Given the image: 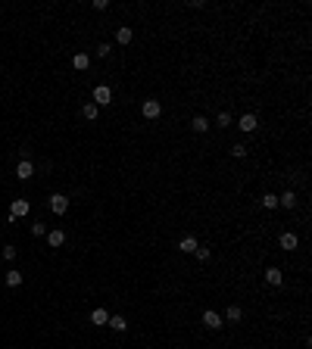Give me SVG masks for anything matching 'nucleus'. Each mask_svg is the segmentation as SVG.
<instances>
[{"mask_svg":"<svg viewBox=\"0 0 312 349\" xmlns=\"http://www.w3.org/2000/svg\"><path fill=\"white\" fill-rule=\"evenodd\" d=\"M262 284L265 287H284V271L278 265H265L262 268Z\"/></svg>","mask_w":312,"mask_h":349,"instance_id":"39448f33","label":"nucleus"},{"mask_svg":"<svg viewBox=\"0 0 312 349\" xmlns=\"http://www.w3.org/2000/svg\"><path fill=\"white\" fill-rule=\"evenodd\" d=\"M106 327L113 330V334H125V330H128V318H125V315H109Z\"/></svg>","mask_w":312,"mask_h":349,"instance_id":"a211bd4d","label":"nucleus"},{"mask_svg":"<svg viewBox=\"0 0 312 349\" xmlns=\"http://www.w3.org/2000/svg\"><path fill=\"white\" fill-rule=\"evenodd\" d=\"M200 321H203V327H206V330H222V327H225V318L218 315L215 309H209V306H206L203 312H200Z\"/></svg>","mask_w":312,"mask_h":349,"instance_id":"7ed1b4c3","label":"nucleus"},{"mask_svg":"<svg viewBox=\"0 0 312 349\" xmlns=\"http://www.w3.org/2000/svg\"><path fill=\"white\" fill-rule=\"evenodd\" d=\"M250 150H253V146H250L247 140H234V143H228V156H231L234 162H244V159L250 156Z\"/></svg>","mask_w":312,"mask_h":349,"instance_id":"1a4fd4ad","label":"nucleus"},{"mask_svg":"<svg viewBox=\"0 0 312 349\" xmlns=\"http://www.w3.org/2000/svg\"><path fill=\"white\" fill-rule=\"evenodd\" d=\"M47 206H50L53 215H66V212H69V196H66V193H50Z\"/></svg>","mask_w":312,"mask_h":349,"instance_id":"9d476101","label":"nucleus"},{"mask_svg":"<svg viewBox=\"0 0 312 349\" xmlns=\"http://www.w3.org/2000/svg\"><path fill=\"white\" fill-rule=\"evenodd\" d=\"M81 119H87V122H97V119H100V106H94V103L87 100V103L81 106Z\"/></svg>","mask_w":312,"mask_h":349,"instance_id":"5701e85b","label":"nucleus"},{"mask_svg":"<svg viewBox=\"0 0 312 349\" xmlns=\"http://www.w3.org/2000/svg\"><path fill=\"white\" fill-rule=\"evenodd\" d=\"M28 231H31V237H44V234H47V225H44V222H34Z\"/></svg>","mask_w":312,"mask_h":349,"instance_id":"a878e982","label":"nucleus"},{"mask_svg":"<svg viewBox=\"0 0 312 349\" xmlns=\"http://www.w3.org/2000/svg\"><path fill=\"white\" fill-rule=\"evenodd\" d=\"M109 10V0H94V13H106Z\"/></svg>","mask_w":312,"mask_h":349,"instance_id":"cd10ccee","label":"nucleus"},{"mask_svg":"<svg viewBox=\"0 0 312 349\" xmlns=\"http://www.w3.org/2000/svg\"><path fill=\"white\" fill-rule=\"evenodd\" d=\"M256 206H259L262 212H269V215H272L275 209H278V193H275L272 187H269V190H262V193H259V200H256Z\"/></svg>","mask_w":312,"mask_h":349,"instance_id":"423d86ee","label":"nucleus"},{"mask_svg":"<svg viewBox=\"0 0 312 349\" xmlns=\"http://www.w3.org/2000/svg\"><path fill=\"white\" fill-rule=\"evenodd\" d=\"M222 318L231 321V324H241V321H244V306H241V303H228V309H225Z\"/></svg>","mask_w":312,"mask_h":349,"instance_id":"4468645a","label":"nucleus"},{"mask_svg":"<svg viewBox=\"0 0 312 349\" xmlns=\"http://www.w3.org/2000/svg\"><path fill=\"white\" fill-rule=\"evenodd\" d=\"M194 259H197L200 265H203V262H209V259H212V246H209V243H200V246L194 250Z\"/></svg>","mask_w":312,"mask_h":349,"instance_id":"4be33fe9","label":"nucleus"},{"mask_svg":"<svg viewBox=\"0 0 312 349\" xmlns=\"http://www.w3.org/2000/svg\"><path fill=\"white\" fill-rule=\"evenodd\" d=\"M113 41H116L119 47H131V44H135V28H131V25H116Z\"/></svg>","mask_w":312,"mask_h":349,"instance_id":"0eeeda50","label":"nucleus"},{"mask_svg":"<svg viewBox=\"0 0 312 349\" xmlns=\"http://www.w3.org/2000/svg\"><path fill=\"white\" fill-rule=\"evenodd\" d=\"M234 128L241 134H256V131H259V116H256V113H244L241 119L234 122Z\"/></svg>","mask_w":312,"mask_h":349,"instance_id":"f03ea898","label":"nucleus"},{"mask_svg":"<svg viewBox=\"0 0 312 349\" xmlns=\"http://www.w3.org/2000/svg\"><path fill=\"white\" fill-rule=\"evenodd\" d=\"M215 125H218V131H228V128H234V119H231L228 109H218V113H215Z\"/></svg>","mask_w":312,"mask_h":349,"instance_id":"6ab92c4d","label":"nucleus"},{"mask_svg":"<svg viewBox=\"0 0 312 349\" xmlns=\"http://www.w3.org/2000/svg\"><path fill=\"white\" fill-rule=\"evenodd\" d=\"M113 100H116V97H113V87H109V84H97V87H94V100H91L94 106H109Z\"/></svg>","mask_w":312,"mask_h":349,"instance_id":"9b49d317","label":"nucleus"},{"mask_svg":"<svg viewBox=\"0 0 312 349\" xmlns=\"http://www.w3.org/2000/svg\"><path fill=\"white\" fill-rule=\"evenodd\" d=\"M197 246H200V240H197L194 234H185V237L178 240V253H181V256H194Z\"/></svg>","mask_w":312,"mask_h":349,"instance_id":"dca6fc26","label":"nucleus"},{"mask_svg":"<svg viewBox=\"0 0 312 349\" xmlns=\"http://www.w3.org/2000/svg\"><path fill=\"white\" fill-rule=\"evenodd\" d=\"M106 321H109V312H106V309H100V306L91 309V324H94V327H103Z\"/></svg>","mask_w":312,"mask_h":349,"instance_id":"412c9836","label":"nucleus"},{"mask_svg":"<svg viewBox=\"0 0 312 349\" xmlns=\"http://www.w3.org/2000/svg\"><path fill=\"white\" fill-rule=\"evenodd\" d=\"M16 178H19V181H31V178H34L31 159H19V162H16Z\"/></svg>","mask_w":312,"mask_h":349,"instance_id":"2eb2a0df","label":"nucleus"},{"mask_svg":"<svg viewBox=\"0 0 312 349\" xmlns=\"http://www.w3.org/2000/svg\"><path fill=\"white\" fill-rule=\"evenodd\" d=\"M72 69H75V72H87V69H91V53L78 50L75 57H72Z\"/></svg>","mask_w":312,"mask_h":349,"instance_id":"f3484780","label":"nucleus"},{"mask_svg":"<svg viewBox=\"0 0 312 349\" xmlns=\"http://www.w3.org/2000/svg\"><path fill=\"white\" fill-rule=\"evenodd\" d=\"M16 253H19V250H16L13 243H7V246H4V259H7V262H13V259H16Z\"/></svg>","mask_w":312,"mask_h":349,"instance_id":"bb28decb","label":"nucleus"},{"mask_svg":"<svg viewBox=\"0 0 312 349\" xmlns=\"http://www.w3.org/2000/svg\"><path fill=\"white\" fill-rule=\"evenodd\" d=\"M22 281H25V278H22V271H19V268H10V271H7V278H4L7 287H22Z\"/></svg>","mask_w":312,"mask_h":349,"instance_id":"b1692460","label":"nucleus"},{"mask_svg":"<svg viewBox=\"0 0 312 349\" xmlns=\"http://www.w3.org/2000/svg\"><path fill=\"white\" fill-rule=\"evenodd\" d=\"M66 243V231H60V228H53V231H47V246H53V250H60Z\"/></svg>","mask_w":312,"mask_h":349,"instance_id":"aec40b11","label":"nucleus"},{"mask_svg":"<svg viewBox=\"0 0 312 349\" xmlns=\"http://www.w3.org/2000/svg\"><path fill=\"white\" fill-rule=\"evenodd\" d=\"M297 206H300V196H297V190H293V187H287V190H281V193H278V209L293 212Z\"/></svg>","mask_w":312,"mask_h":349,"instance_id":"6e6552de","label":"nucleus"},{"mask_svg":"<svg viewBox=\"0 0 312 349\" xmlns=\"http://www.w3.org/2000/svg\"><path fill=\"white\" fill-rule=\"evenodd\" d=\"M188 125H191V131H194V134H209V128H212V125H209V119H206L203 113L191 116V122H188Z\"/></svg>","mask_w":312,"mask_h":349,"instance_id":"ddd939ff","label":"nucleus"},{"mask_svg":"<svg viewBox=\"0 0 312 349\" xmlns=\"http://www.w3.org/2000/svg\"><path fill=\"white\" fill-rule=\"evenodd\" d=\"M94 53H97V57H100V60H109V57H113V44H109V41H100Z\"/></svg>","mask_w":312,"mask_h":349,"instance_id":"393cba45","label":"nucleus"},{"mask_svg":"<svg viewBox=\"0 0 312 349\" xmlns=\"http://www.w3.org/2000/svg\"><path fill=\"white\" fill-rule=\"evenodd\" d=\"M31 212V203H28V200H13V203H10V218H13V222H19V218H25Z\"/></svg>","mask_w":312,"mask_h":349,"instance_id":"f8f14e48","label":"nucleus"},{"mask_svg":"<svg viewBox=\"0 0 312 349\" xmlns=\"http://www.w3.org/2000/svg\"><path fill=\"white\" fill-rule=\"evenodd\" d=\"M278 250L293 256V250H300V237L293 234L290 228H287V231H278Z\"/></svg>","mask_w":312,"mask_h":349,"instance_id":"20e7f679","label":"nucleus"},{"mask_svg":"<svg viewBox=\"0 0 312 349\" xmlns=\"http://www.w3.org/2000/svg\"><path fill=\"white\" fill-rule=\"evenodd\" d=\"M141 116H144V122H159V119H162V103H159V97H144Z\"/></svg>","mask_w":312,"mask_h":349,"instance_id":"f257e3e1","label":"nucleus"}]
</instances>
